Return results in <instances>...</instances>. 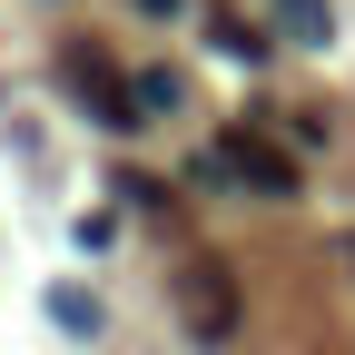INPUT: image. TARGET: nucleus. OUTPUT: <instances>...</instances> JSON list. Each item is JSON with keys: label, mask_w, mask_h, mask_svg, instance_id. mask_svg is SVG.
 Wrapping results in <instances>:
<instances>
[{"label": "nucleus", "mask_w": 355, "mask_h": 355, "mask_svg": "<svg viewBox=\"0 0 355 355\" xmlns=\"http://www.w3.org/2000/svg\"><path fill=\"white\" fill-rule=\"evenodd\" d=\"M168 296H178V316H188V336H198V345H227V336H237V316H247V306H237V277H227L217 257H188V266L168 277Z\"/></svg>", "instance_id": "nucleus-1"}, {"label": "nucleus", "mask_w": 355, "mask_h": 355, "mask_svg": "<svg viewBox=\"0 0 355 355\" xmlns=\"http://www.w3.org/2000/svg\"><path fill=\"white\" fill-rule=\"evenodd\" d=\"M60 69H69V89L89 99V119H99V128H119V139H128V128H148V109H139V79H119L99 50H69Z\"/></svg>", "instance_id": "nucleus-2"}, {"label": "nucleus", "mask_w": 355, "mask_h": 355, "mask_svg": "<svg viewBox=\"0 0 355 355\" xmlns=\"http://www.w3.org/2000/svg\"><path fill=\"white\" fill-rule=\"evenodd\" d=\"M217 168H227V178H247L257 198H296V148H277L266 128H227Z\"/></svg>", "instance_id": "nucleus-3"}, {"label": "nucleus", "mask_w": 355, "mask_h": 355, "mask_svg": "<svg viewBox=\"0 0 355 355\" xmlns=\"http://www.w3.org/2000/svg\"><path fill=\"white\" fill-rule=\"evenodd\" d=\"M277 20H286V40H306V50L336 40V10H326V0H277Z\"/></svg>", "instance_id": "nucleus-4"}, {"label": "nucleus", "mask_w": 355, "mask_h": 355, "mask_svg": "<svg viewBox=\"0 0 355 355\" xmlns=\"http://www.w3.org/2000/svg\"><path fill=\"white\" fill-rule=\"evenodd\" d=\"M207 40H217V50H227V60H266V40H257L247 20H227V10H217V20H207Z\"/></svg>", "instance_id": "nucleus-5"}, {"label": "nucleus", "mask_w": 355, "mask_h": 355, "mask_svg": "<svg viewBox=\"0 0 355 355\" xmlns=\"http://www.w3.org/2000/svg\"><path fill=\"white\" fill-rule=\"evenodd\" d=\"M50 316H60V326H69V336H99V306H89V296H69V286H60V296H50Z\"/></svg>", "instance_id": "nucleus-6"}, {"label": "nucleus", "mask_w": 355, "mask_h": 355, "mask_svg": "<svg viewBox=\"0 0 355 355\" xmlns=\"http://www.w3.org/2000/svg\"><path fill=\"white\" fill-rule=\"evenodd\" d=\"M139 109H148V119H158V109H178V79H168V69H148V79H139Z\"/></svg>", "instance_id": "nucleus-7"}, {"label": "nucleus", "mask_w": 355, "mask_h": 355, "mask_svg": "<svg viewBox=\"0 0 355 355\" xmlns=\"http://www.w3.org/2000/svg\"><path fill=\"white\" fill-rule=\"evenodd\" d=\"M139 10H158V20H168V10H178V0H139Z\"/></svg>", "instance_id": "nucleus-8"}]
</instances>
